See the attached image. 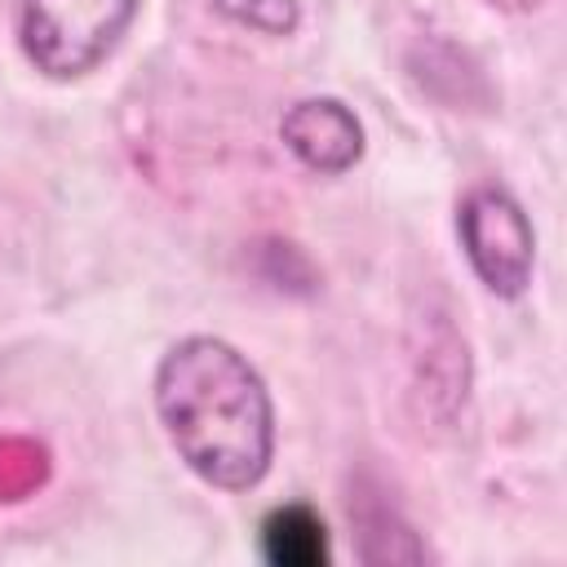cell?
Wrapping results in <instances>:
<instances>
[{
    "mask_svg": "<svg viewBox=\"0 0 567 567\" xmlns=\"http://www.w3.org/2000/svg\"><path fill=\"white\" fill-rule=\"evenodd\" d=\"M261 558L275 567H323L328 527L310 505H275L261 518Z\"/></svg>",
    "mask_w": 567,
    "mask_h": 567,
    "instance_id": "5",
    "label": "cell"
},
{
    "mask_svg": "<svg viewBox=\"0 0 567 567\" xmlns=\"http://www.w3.org/2000/svg\"><path fill=\"white\" fill-rule=\"evenodd\" d=\"M133 18L137 0H22L18 40L40 75L75 80L106 62Z\"/></svg>",
    "mask_w": 567,
    "mask_h": 567,
    "instance_id": "2",
    "label": "cell"
},
{
    "mask_svg": "<svg viewBox=\"0 0 567 567\" xmlns=\"http://www.w3.org/2000/svg\"><path fill=\"white\" fill-rule=\"evenodd\" d=\"M44 447H35L31 439H0V501H22L44 483Z\"/></svg>",
    "mask_w": 567,
    "mask_h": 567,
    "instance_id": "6",
    "label": "cell"
},
{
    "mask_svg": "<svg viewBox=\"0 0 567 567\" xmlns=\"http://www.w3.org/2000/svg\"><path fill=\"white\" fill-rule=\"evenodd\" d=\"M496 9H509V13H527V9H536V4H545V0H492Z\"/></svg>",
    "mask_w": 567,
    "mask_h": 567,
    "instance_id": "8",
    "label": "cell"
},
{
    "mask_svg": "<svg viewBox=\"0 0 567 567\" xmlns=\"http://www.w3.org/2000/svg\"><path fill=\"white\" fill-rule=\"evenodd\" d=\"M279 137L310 173H323V177H337V173L354 168L359 155H363V128H359L354 111L337 97L292 102L279 120Z\"/></svg>",
    "mask_w": 567,
    "mask_h": 567,
    "instance_id": "4",
    "label": "cell"
},
{
    "mask_svg": "<svg viewBox=\"0 0 567 567\" xmlns=\"http://www.w3.org/2000/svg\"><path fill=\"white\" fill-rule=\"evenodd\" d=\"M155 412L190 474L248 492L270 470L275 408L257 368L221 337H186L155 368Z\"/></svg>",
    "mask_w": 567,
    "mask_h": 567,
    "instance_id": "1",
    "label": "cell"
},
{
    "mask_svg": "<svg viewBox=\"0 0 567 567\" xmlns=\"http://www.w3.org/2000/svg\"><path fill=\"white\" fill-rule=\"evenodd\" d=\"M456 235H461V248L487 292H496V297L527 292L532 261H536V235L514 195H505L496 186L470 190L456 213Z\"/></svg>",
    "mask_w": 567,
    "mask_h": 567,
    "instance_id": "3",
    "label": "cell"
},
{
    "mask_svg": "<svg viewBox=\"0 0 567 567\" xmlns=\"http://www.w3.org/2000/svg\"><path fill=\"white\" fill-rule=\"evenodd\" d=\"M213 9L248 31L261 35H288L297 27V0H213Z\"/></svg>",
    "mask_w": 567,
    "mask_h": 567,
    "instance_id": "7",
    "label": "cell"
}]
</instances>
